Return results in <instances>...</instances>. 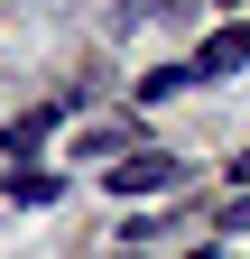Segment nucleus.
Returning <instances> with one entry per match:
<instances>
[{
  "label": "nucleus",
  "mask_w": 250,
  "mask_h": 259,
  "mask_svg": "<svg viewBox=\"0 0 250 259\" xmlns=\"http://www.w3.org/2000/svg\"><path fill=\"white\" fill-rule=\"evenodd\" d=\"M185 259H223V241H204V250H185Z\"/></svg>",
  "instance_id": "7"
},
{
  "label": "nucleus",
  "mask_w": 250,
  "mask_h": 259,
  "mask_svg": "<svg viewBox=\"0 0 250 259\" xmlns=\"http://www.w3.org/2000/svg\"><path fill=\"white\" fill-rule=\"evenodd\" d=\"M0 194H10V204H28V213H37V204H56V194H65V185H56L47 167H10V185H0Z\"/></svg>",
  "instance_id": "4"
},
{
  "label": "nucleus",
  "mask_w": 250,
  "mask_h": 259,
  "mask_svg": "<svg viewBox=\"0 0 250 259\" xmlns=\"http://www.w3.org/2000/svg\"><path fill=\"white\" fill-rule=\"evenodd\" d=\"M47 130H56V111H19L10 130H0V157H10V167H37V148H47Z\"/></svg>",
  "instance_id": "3"
},
{
  "label": "nucleus",
  "mask_w": 250,
  "mask_h": 259,
  "mask_svg": "<svg viewBox=\"0 0 250 259\" xmlns=\"http://www.w3.org/2000/svg\"><path fill=\"white\" fill-rule=\"evenodd\" d=\"M185 83H195V65H158V74H148L139 93H148V102H167V93H185Z\"/></svg>",
  "instance_id": "5"
},
{
  "label": "nucleus",
  "mask_w": 250,
  "mask_h": 259,
  "mask_svg": "<svg viewBox=\"0 0 250 259\" xmlns=\"http://www.w3.org/2000/svg\"><path fill=\"white\" fill-rule=\"evenodd\" d=\"M232 176H241V185H250V148H241V157H232Z\"/></svg>",
  "instance_id": "8"
},
{
  "label": "nucleus",
  "mask_w": 250,
  "mask_h": 259,
  "mask_svg": "<svg viewBox=\"0 0 250 259\" xmlns=\"http://www.w3.org/2000/svg\"><path fill=\"white\" fill-rule=\"evenodd\" d=\"M250 65V28H213V37L195 47V83H213V74H241Z\"/></svg>",
  "instance_id": "2"
},
{
  "label": "nucleus",
  "mask_w": 250,
  "mask_h": 259,
  "mask_svg": "<svg viewBox=\"0 0 250 259\" xmlns=\"http://www.w3.org/2000/svg\"><path fill=\"white\" fill-rule=\"evenodd\" d=\"M223 232H250V194H232V204H223Z\"/></svg>",
  "instance_id": "6"
},
{
  "label": "nucleus",
  "mask_w": 250,
  "mask_h": 259,
  "mask_svg": "<svg viewBox=\"0 0 250 259\" xmlns=\"http://www.w3.org/2000/svg\"><path fill=\"white\" fill-rule=\"evenodd\" d=\"M167 185H176V157H158V148H139V157L111 167V194H167Z\"/></svg>",
  "instance_id": "1"
}]
</instances>
